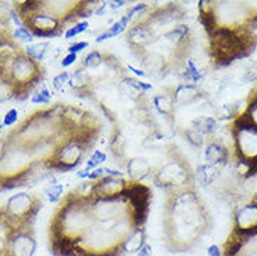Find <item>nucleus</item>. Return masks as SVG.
<instances>
[{
  "instance_id": "obj_6",
  "label": "nucleus",
  "mask_w": 257,
  "mask_h": 256,
  "mask_svg": "<svg viewBox=\"0 0 257 256\" xmlns=\"http://www.w3.org/2000/svg\"><path fill=\"white\" fill-rule=\"evenodd\" d=\"M42 199L20 192L0 205V256H34L37 250L35 221Z\"/></svg>"
},
{
  "instance_id": "obj_21",
  "label": "nucleus",
  "mask_w": 257,
  "mask_h": 256,
  "mask_svg": "<svg viewBox=\"0 0 257 256\" xmlns=\"http://www.w3.org/2000/svg\"><path fill=\"white\" fill-rule=\"evenodd\" d=\"M69 78H70V74L67 71L59 73L58 76L53 78V87H55V90H60L64 84L69 83Z\"/></svg>"
},
{
  "instance_id": "obj_16",
  "label": "nucleus",
  "mask_w": 257,
  "mask_h": 256,
  "mask_svg": "<svg viewBox=\"0 0 257 256\" xmlns=\"http://www.w3.org/2000/svg\"><path fill=\"white\" fill-rule=\"evenodd\" d=\"M106 161V154L102 153V151H99V150H95L94 153L91 154V157L87 161V164H85V169L91 173V171H94L96 168H99V165Z\"/></svg>"
},
{
  "instance_id": "obj_25",
  "label": "nucleus",
  "mask_w": 257,
  "mask_h": 256,
  "mask_svg": "<svg viewBox=\"0 0 257 256\" xmlns=\"http://www.w3.org/2000/svg\"><path fill=\"white\" fill-rule=\"evenodd\" d=\"M76 60H77V55H76V53H67V55L60 60V63H62L63 67H69V66H71L73 63H76Z\"/></svg>"
},
{
  "instance_id": "obj_2",
  "label": "nucleus",
  "mask_w": 257,
  "mask_h": 256,
  "mask_svg": "<svg viewBox=\"0 0 257 256\" xmlns=\"http://www.w3.org/2000/svg\"><path fill=\"white\" fill-rule=\"evenodd\" d=\"M102 129L92 111L74 104L35 109L0 136V192L77 168L95 147Z\"/></svg>"
},
{
  "instance_id": "obj_15",
  "label": "nucleus",
  "mask_w": 257,
  "mask_h": 256,
  "mask_svg": "<svg viewBox=\"0 0 257 256\" xmlns=\"http://www.w3.org/2000/svg\"><path fill=\"white\" fill-rule=\"evenodd\" d=\"M52 100V93L49 91V89L46 87L45 84H42L41 87H39V90L35 93V94H32L31 97V101L34 104H39V105H48V104L51 103Z\"/></svg>"
},
{
  "instance_id": "obj_3",
  "label": "nucleus",
  "mask_w": 257,
  "mask_h": 256,
  "mask_svg": "<svg viewBox=\"0 0 257 256\" xmlns=\"http://www.w3.org/2000/svg\"><path fill=\"white\" fill-rule=\"evenodd\" d=\"M183 17L185 10L179 3H154L126 32L130 51L151 76L183 74L192 51L190 27L182 23Z\"/></svg>"
},
{
  "instance_id": "obj_14",
  "label": "nucleus",
  "mask_w": 257,
  "mask_h": 256,
  "mask_svg": "<svg viewBox=\"0 0 257 256\" xmlns=\"http://www.w3.org/2000/svg\"><path fill=\"white\" fill-rule=\"evenodd\" d=\"M193 125H194L193 129L197 130L200 135H208V133L214 132L215 128H217V122L214 121L212 118H206V116L196 119V121L193 122Z\"/></svg>"
},
{
  "instance_id": "obj_22",
  "label": "nucleus",
  "mask_w": 257,
  "mask_h": 256,
  "mask_svg": "<svg viewBox=\"0 0 257 256\" xmlns=\"http://www.w3.org/2000/svg\"><path fill=\"white\" fill-rule=\"evenodd\" d=\"M13 35L16 39H21V41H26V42H32V39H34L31 32L27 31L24 27H19L17 30H14Z\"/></svg>"
},
{
  "instance_id": "obj_28",
  "label": "nucleus",
  "mask_w": 257,
  "mask_h": 256,
  "mask_svg": "<svg viewBox=\"0 0 257 256\" xmlns=\"http://www.w3.org/2000/svg\"><path fill=\"white\" fill-rule=\"evenodd\" d=\"M123 5H126V2H112L108 6H109L110 9H116V7H122Z\"/></svg>"
},
{
  "instance_id": "obj_1",
  "label": "nucleus",
  "mask_w": 257,
  "mask_h": 256,
  "mask_svg": "<svg viewBox=\"0 0 257 256\" xmlns=\"http://www.w3.org/2000/svg\"><path fill=\"white\" fill-rule=\"evenodd\" d=\"M153 189L105 175L83 181L59 200L48 224L53 256H124L146 245Z\"/></svg>"
},
{
  "instance_id": "obj_4",
  "label": "nucleus",
  "mask_w": 257,
  "mask_h": 256,
  "mask_svg": "<svg viewBox=\"0 0 257 256\" xmlns=\"http://www.w3.org/2000/svg\"><path fill=\"white\" fill-rule=\"evenodd\" d=\"M207 218L201 199L190 184L168 189L162 214L165 249L171 253L193 249L206 232Z\"/></svg>"
},
{
  "instance_id": "obj_18",
  "label": "nucleus",
  "mask_w": 257,
  "mask_h": 256,
  "mask_svg": "<svg viewBox=\"0 0 257 256\" xmlns=\"http://www.w3.org/2000/svg\"><path fill=\"white\" fill-rule=\"evenodd\" d=\"M240 116H242L243 119H246L249 123H251L253 126H256L257 128V97L249 104L247 109H246Z\"/></svg>"
},
{
  "instance_id": "obj_27",
  "label": "nucleus",
  "mask_w": 257,
  "mask_h": 256,
  "mask_svg": "<svg viewBox=\"0 0 257 256\" xmlns=\"http://www.w3.org/2000/svg\"><path fill=\"white\" fill-rule=\"evenodd\" d=\"M207 253H208V256H221V252H219V248L217 245H211L207 249Z\"/></svg>"
},
{
  "instance_id": "obj_29",
  "label": "nucleus",
  "mask_w": 257,
  "mask_h": 256,
  "mask_svg": "<svg viewBox=\"0 0 257 256\" xmlns=\"http://www.w3.org/2000/svg\"><path fill=\"white\" fill-rule=\"evenodd\" d=\"M2 129H3V123H0V136H2Z\"/></svg>"
},
{
  "instance_id": "obj_24",
  "label": "nucleus",
  "mask_w": 257,
  "mask_h": 256,
  "mask_svg": "<svg viewBox=\"0 0 257 256\" xmlns=\"http://www.w3.org/2000/svg\"><path fill=\"white\" fill-rule=\"evenodd\" d=\"M88 42H85V41H81V42H74V44H71L69 48H67V52L69 53H76L77 55L78 52L84 51L85 48H88Z\"/></svg>"
},
{
  "instance_id": "obj_8",
  "label": "nucleus",
  "mask_w": 257,
  "mask_h": 256,
  "mask_svg": "<svg viewBox=\"0 0 257 256\" xmlns=\"http://www.w3.org/2000/svg\"><path fill=\"white\" fill-rule=\"evenodd\" d=\"M204 155H206V160L208 161V164H211V165L224 164L226 158H228V150L221 143L212 141L207 146Z\"/></svg>"
},
{
  "instance_id": "obj_5",
  "label": "nucleus",
  "mask_w": 257,
  "mask_h": 256,
  "mask_svg": "<svg viewBox=\"0 0 257 256\" xmlns=\"http://www.w3.org/2000/svg\"><path fill=\"white\" fill-rule=\"evenodd\" d=\"M98 2H48L27 0L13 2L12 9L21 27L31 32L32 37L56 38L77 24L80 19H87L96 12Z\"/></svg>"
},
{
  "instance_id": "obj_26",
  "label": "nucleus",
  "mask_w": 257,
  "mask_h": 256,
  "mask_svg": "<svg viewBox=\"0 0 257 256\" xmlns=\"http://www.w3.org/2000/svg\"><path fill=\"white\" fill-rule=\"evenodd\" d=\"M151 253H153V248H151L150 245H147V243H146L142 249L137 252V256H151Z\"/></svg>"
},
{
  "instance_id": "obj_12",
  "label": "nucleus",
  "mask_w": 257,
  "mask_h": 256,
  "mask_svg": "<svg viewBox=\"0 0 257 256\" xmlns=\"http://www.w3.org/2000/svg\"><path fill=\"white\" fill-rule=\"evenodd\" d=\"M218 177V173L215 166L211 164H203L196 168V178L203 184V185H210Z\"/></svg>"
},
{
  "instance_id": "obj_10",
  "label": "nucleus",
  "mask_w": 257,
  "mask_h": 256,
  "mask_svg": "<svg viewBox=\"0 0 257 256\" xmlns=\"http://www.w3.org/2000/svg\"><path fill=\"white\" fill-rule=\"evenodd\" d=\"M151 101L154 104V108L164 116L174 115V100L172 97L167 94H160L151 98Z\"/></svg>"
},
{
  "instance_id": "obj_13",
  "label": "nucleus",
  "mask_w": 257,
  "mask_h": 256,
  "mask_svg": "<svg viewBox=\"0 0 257 256\" xmlns=\"http://www.w3.org/2000/svg\"><path fill=\"white\" fill-rule=\"evenodd\" d=\"M49 48H51V44H49V42H38V44L27 45L24 49H26V52L31 56V58L41 62V60H44L45 55L48 53V51H49Z\"/></svg>"
},
{
  "instance_id": "obj_9",
  "label": "nucleus",
  "mask_w": 257,
  "mask_h": 256,
  "mask_svg": "<svg viewBox=\"0 0 257 256\" xmlns=\"http://www.w3.org/2000/svg\"><path fill=\"white\" fill-rule=\"evenodd\" d=\"M130 17L128 16H123L120 19L117 20L116 23H113V26L110 27L109 30H106V31L101 34L98 38L95 39V42H103V41H106V39H110V38H116L117 35H120L123 31H126V28H128V23H130Z\"/></svg>"
},
{
  "instance_id": "obj_23",
  "label": "nucleus",
  "mask_w": 257,
  "mask_h": 256,
  "mask_svg": "<svg viewBox=\"0 0 257 256\" xmlns=\"http://www.w3.org/2000/svg\"><path fill=\"white\" fill-rule=\"evenodd\" d=\"M186 137L187 140L192 141L194 146H200L201 143H203V137L200 135L197 130H194V129H189L186 130Z\"/></svg>"
},
{
  "instance_id": "obj_19",
  "label": "nucleus",
  "mask_w": 257,
  "mask_h": 256,
  "mask_svg": "<svg viewBox=\"0 0 257 256\" xmlns=\"http://www.w3.org/2000/svg\"><path fill=\"white\" fill-rule=\"evenodd\" d=\"M87 28H88V21H80L77 24H74L73 27H70L66 34H64V38L66 39H71V38H76L77 35H80L81 32L87 31Z\"/></svg>"
},
{
  "instance_id": "obj_20",
  "label": "nucleus",
  "mask_w": 257,
  "mask_h": 256,
  "mask_svg": "<svg viewBox=\"0 0 257 256\" xmlns=\"http://www.w3.org/2000/svg\"><path fill=\"white\" fill-rule=\"evenodd\" d=\"M17 119H19V111L16 108L9 109L6 114H5V118H3V126H6V128L14 126Z\"/></svg>"
},
{
  "instance_id": "obj_17",
  "label": "nucleus",
  "mask_w": 257,
  "mask_h": 256,
  "mask_svg": "<svg viewBox=\"0 0 257 256\" xmlns=\"http://www.w3.org/2000/svg\"><path fill=\"white\" fill-rule=\"evenodd\" d=\"M62 193H63V185L62 184L49 185L45 189V195L48 196L51 203H59V200L62 199Z\"/></svg>"
},
{
  "instance_id": "obj_7",
  "label": "nucleus",
  "mask_w": 257,
  "mask_h": 256,
  "mask_svg": "<svg viewBox=\"0 0 257 256\" xmlns=\"http://www.w3.org/2000/svg\"><path fill=\"white\" fill-rule=\"evenodd\" d=\"M45 78V67L41 62L31 58L21 48L2 76V81H6L14 91V100L24 101L31 96L34 89L39 86Z\"/></svg>"
},
{
  "instance_id": "obj_11",
  "label": "nucleus",
  "mask_w": 257,
  "mask_h": 256,
  "mask_svg": "<svg viewBox=\"0 0 257 256\" xmlns=\"http://www.w3.org/2000/svg\"><path fill=\"white\" fill-rule=\"evenodd\" d=\"M12 19H13L12 5L10 3H5V2H0V34L7 31H13Z\"/></svg>"
}]
</instances>
